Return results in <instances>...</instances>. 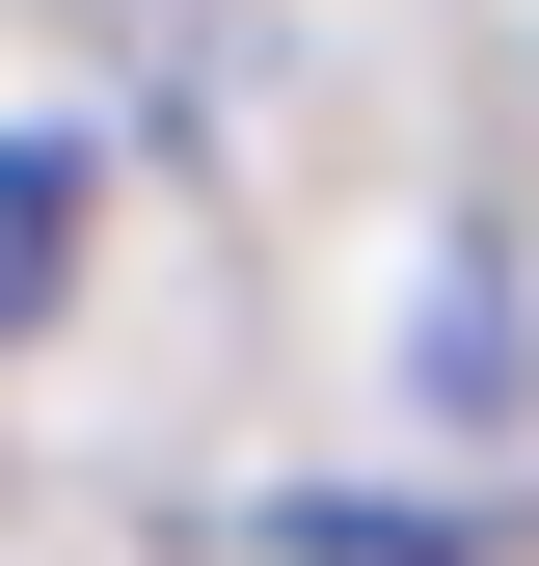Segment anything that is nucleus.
Here are the masks:
<instances>
[{"label":"nucleus","instance_id":"1","mask_svg":"<svg viewBox=\"0 0 539 566\" xmlns=\"http://www.w3.org/2000/svg\"><path fill=\"white\" fill-rule=\"evenodd\" d=\"M82 297V135H0V350Z\"/></svg>","mask_w":539,"mask_h":566}]
</instances>
